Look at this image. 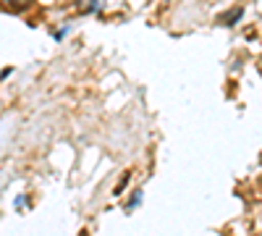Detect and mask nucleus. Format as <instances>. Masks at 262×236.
Instances as JSON below:
<instances>
[{"instance_id":"3","label":"nucleus","mask_w":262,"mask_h":236,"mask_svg":"<svg viewBox=\"0 0 262 236\" xmlns=\"http://www.w3.org/2000/svg\"><path fill=\"white\" fill-rule=\"evenodd\" d=\"M102 8V0H92V3H90V11H100Z\"/></svg>"},{"instance_id":"1","label":"nucleus","mask_w":262,"mask_h":236,"mask_svg":"<svg viewBox=\"0 0 262 236\" xmlns=\"http://www.w3.org/2000/svg\"><path fill=\"white\" fill-rule=\"evenodd\" d=\"M8 6H11L13 11H24L27 6H32V0H8Z\"/></svg>"},{"instance_id":"2","label":"nucleus","mask_w":262,"mask_h":236,"mask_svg":"<svg viewBox=\"0 0 262 236\" xmlns=\"http://www.w3.org/2000/svg\"><path fill=\"white\" fill-rule=\"evenodd\" d=\"M238 13H242V8H233V11H231V16L226 18V24H233V21L238 18Z\"/></svg>"}]
</instances>
